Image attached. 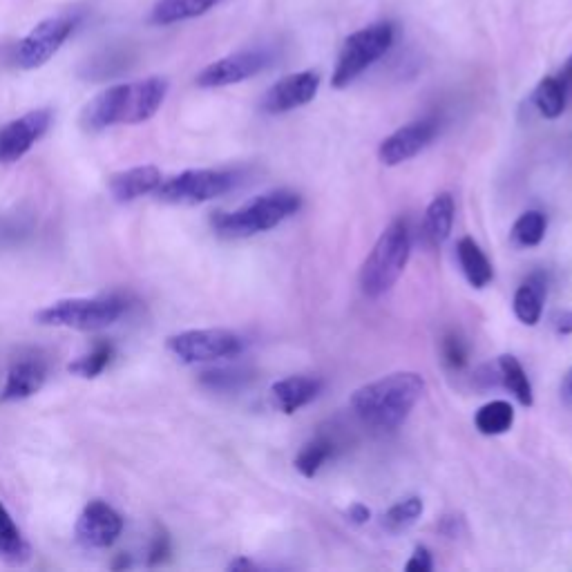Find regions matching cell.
I'll use <instances>...</instances> for the list:
<instances>
[{
    "instance_id": "1",
    "label": "cell",
    "mask_w": 572,
    "mask_h": 572,
    "mask_svg": "<svg viewBox=\"0 0 572 572\" xmlns=\"http://www.w3.org/2000/svg\"><path fill=\"white\" fill-rule=\"evenodd\" d=\"M168 94V81L150 76L143 81L112 85L99 92L81 112V126L99 132L112 126H135L155 117Z\"/></svg>"
},
{
    "instance_id": "2",
    "label": "cell",
    "mask_w": 572,
    "mask_h": 572,
    "mask_svg": "<svg viewBox=\"0 0 572 572\" xmlns=\"http://www.w3.org/2000/svg\"><path fill=\"white\" fill-rule=\"evenodd\" d=\"M427 389L416 371H396L362 385L351 396V409L362 423L378 432H394L403 425Z\"/></svg>"
},
{
    "instance_id": "3",
    "label": "cell",
    "mask_w": 572,
    "mask_h": 572,
    "mask_svg": "<svg viewBox=\"0 0 572 572\" xmlns=\"http://www.w3.org/2000/svg\"><path fill=\"white\" fill-rule=\"evenodd\" d=\"M302 208V197L293 190H271V193L257 195L251 202L237 208V211L215 213L211 224L213 231L226 240H242L271 231L286 219L293 217Z\"/></svg>"
},
{
    "instance_id": "4",
    "label": "cell",
    "mask_w": 572,
    "mask_h": 572,
    "mask_svg": "<svg viewBox=\"0 0 572 572\" xmlns=\"http://www.w3.org/2000/svg\"><path fill=\"white\" fill-rule=\"evenodd\" d=\"M412 255V233L405 219H394L362 262L360 289L367 298H380L400 280Z\"/></svg>"
},
{
    "instance_id": "5",
    "label": "cell",
    "mask_w": 572,
    "mask_h": 572,
    "mask_svg": "<svg viewBox=\"0 0 572 572\" xmlns=\"http://www.w3.org/2000/svg\"><path fill=\"white\" fill-rule=\"evenodd\" d=\"M128 309V302L119 295L101 298H70L50 304L34 316L43 327H61L74 331H101L117 322Z\"/></svg>"
},
{
    "instance_id": "6",
    "label": "cell",
    "mask_w": 572,
    "mask_h": 572,
    "mask_svg": "<svg viewBox=\"0 0 572 572\" xmlns=\"http://www.w3.org/2000/svg\"><path fill=\"white\" fill-rule=\"evenodd\" d=\"M394 38L396 30L392 23H376L351 34L345 45H342L336 70H333V88H347L351 81H356L358 76L367 68H371L378 59H383L389 52V47L394 45Z\"/></svg>"
},
{
    "instance_id": "7",
    "label": "cell",
    "mask_w": 572,
    "mask_h": 572,
    "mask_svg": "<svg viewBox=\"0 0 572 572\" xmlns=\"http://www.w3.org/2000/svg\"><path fill=\"white\" fill-rule=\"evenodd\" d=\"M237 181H240V175H237L235 170H184V173L161 181L155 195L166 204L197 206L231 193L237 186Z\"/></svg>"
},
{
    "instance_id": "8",
    "label": "cell",
    "mask_w": 572,
    "mask_h": 572,
    "mask_svg": "<svg viewBox=\"0 0 572 572\" xmlns=\"http://www.w3.org/2000/svg\"><path fill=\"white\" fill-rule=\"evenodd\" d=\"M168 349L186 365H197L242 354L244 340L228 329H193L170 336Z\"/></svg>"
},
{
    "instance_id": "9",
    "label": "cell",
    "mask_w": 572,
    "mask_h": 572,
    "mask_svg": "<svg viewBox=\"0 0 572 572\" xmlns=\"http://www.w3.org/2000/svg\"><path fill=\"white\" fill-rule=\"evenodd\" d=\"M74 32V21L65 16L47 18L38 23L34 30L27 34L14 50V63L21 70H36L52 59L61 50Z\"/></svg>"
},
{
    "instance_id": "10",
    "label": "cell",
    "mask_w": 572,
    "mask_h": 572,
    "mask_svg": "<svg viewBox=\"0 0 572 572\" xmlns=\"http://www.w3.org/2000/svg\"><path fill=\"white\" fill-rule=\"evenodd\" d=\"M52 126L50 110H32L0 128V164L21 161Z\"/></svg>"
},
{
    "instance_id": "11",
    "label": "cell",
    "mask_w": 572,
    "mask_h": 572,
    "mask_svg": "<svg viewBox=\"0 0 572 572\" xmlns=\"http://www.w3.org/2000/svg\"><path fill=\"white\" fill-rule=\"evenodd\" d=\"M438 132L436 119H418L398 128L387 139H383L378 148V159L383 166H400L405 161L414 159L418 152L425 150L434 141Z\"/></svg>"
},
{
    "instance_id": "12",
    "label": "cell",
    "mask_w": 572,
    "mask_h": 572,
    "mask_svg": "<svg viewBox=\"0 0 572 572\" xmlns=\"http://www.w3.org/2000/svg\"><path fill=\"white\" fill-rule=\"evenodd\" d=\"M266 65H269V56L264 52H237L206 65V68L197 74L195 81L199 88H226V85L253 79Z\"/></svg>"
},
{
    "instance_id": "13",
    "label": "cell",
    "mask_w": 572,
    "mask_h": 572,
    "mask_svg": "<svg viewBox=\"0 0 572 572\" xmlns=\"http://www.w3.org/2000/svg\"><path fill=\"white\" fill-rule=\"evenodd\" d=\"M320 90V74L318 72H298L289 74L271 85L269 92L262 99V110L269 114H284L307 106Z\"/></svg>"
},
{
    "instance_id": "14",
    "label": "cell",
    "mask_w": 572,
    "mask_h": 572,
    "mask_svg": "<svg viewBox=\"0 0 572 572\" xmlns=\"http://www.w3.org/2000/svg\"><path fill=\"white\" fill-rule=\"evenodd\" d=\"M121 530V514L106 501H90L76 521V539L88 548H110Z\"/></svg>"
},
{
    "instance_id": "15",
    "label": "cell",
    "mask_w": 572,
    "mask_h": 572,
    "mask_svg": "<svg viewBox=\"0 0 572 572\" xmlns=\"http://www.w3.org/2000/svg\"><path fill=\"white\" fill-rule=\"evenodd\" d=\"M47 380L45 360L36 356L18 358L7 371V380L3 392H0V403H14V400H25L41 392Z\"/></svg>"
},
{
    "instance_id": "16",
    "label": "cell",
    "mask_w": 572,
    "mask_h": 572,
    "mask_svg": "<svg viewBox=\"0 0 572 572\" xmlns=\"http://www.w3.org/2000/svg\"><path fill=\"white\" fill-rule=\"evenodd\" d=\"M161 170L155 166H139L130 170H121L108 179L110 195L121 204L135 202L143 195H155V190L161 186Z\"/></svg>"
},
{
    "instance_id": "17",
    "label": "cell",
    "mask_w": 572,
    "mask_h": 572,
    "mask_svg": "<svg viewBox=\"0 0 572 572\" xmlns=\"http://www.w3.org/2000/svg\"><path fill=\"white\" fill-rule=\"evenodd\" d=\"M322 380L311 376H291L278 380L271 387L273 405L280 409L282 414H295L304 405H309L311 400H316L322 392Z\"/></svg>"
},
{
    "instance_id": "18",
    "label": "cell",
    "mask_w": 572,
    "mask_h": 572,
    "mask_svg": "<svg viewBox=\"0 0 572 572\" xmlns=\"http://www.w3.org/2000/svg\"><path fill=\"white\" fill-rule=\"evenodd\" d=\"M548 293V280L543 273H532L528 275V280L523 282L517 293H514V316L519 318V322L526 324V327H537L541 316H543V300H546Z\"/></svg>"
},
{
    "instance_id": "19",
    "label": "cell",
    "mask_w": 572,
    "mask_h": 572,
    "mask_svg": "<svg viewBox=\"0 0 572 572\" xmlns=\"http://www.w3.org/2000/svg\"><path fill=\"white\" fill-rule=\"evenodd\" d=\"M454 197L450 193H441L432 199V204L427 206L425 211V224H423V233L425 240L429 242V246H443L452 235V226H454Z\"/></svg>"
},
{
    "instance_id": "20",
    "label": "cell",
    "mask_w": 572,
    "mask_h": 572,
    "mask_svg": "<svg viewBox=\"0 0 572 572\" xmlns=\"http://www.w3.org/2000/svg\"><path fill=\"white\" fill-rule=\"evenodd\" d=\"M456 257H459L465 280L470 282L474 289H485V286L494 280L492 262L472 237H463L459 246H456Z\"/></svg>"
},
{
    "instance_id": "21",
    "label": "cell",
    "mask_w": 572,
    "mask_h": 572,
    "mask_svg": "<svg viewBox=\"0 0 572 572\" xmlns=\"http://www.w3.org/2000/svg\"><path fill=\"white\" fill-rule=\"evenodd\" d=\"M222 0H157L152 7L150 21L155 25H175L190 18L204 16L217 7Z\"/></svg>"
},
{
    "instance_id": "22",
    "label": "cell",
    "mask_w": 572,
    "mask_h": 572,
    "mask_svg": "<svg viewBox=\"0 0 572 572\" xmlns=\"http://www.w3.org/2000/svg\"><path fill=\"white\" fill-rule=\"evenodd\" d=\"M497 367H499V378H501L503 387L508 389V392L517 398L523 407H532V403H535V394H532V383L521 362L514 356L505 354L499 358Z\"/></svg>"
},
{
    "instance_id": "23",
    "label": "cell",
    "mask_w": 572,
    "mask_h": 572,
    "mask_svg": "<svg viewBox=\"0 0 572 572\" xmlns=\"http://www.w3.org/2000/svg\"><path fill=\"white\" fill-rule=\"evenodd\" d=\"M0 559L7 564H23L30 559V546L3 503H0Z\"/></svg>"
},
{
    "instance_id": "24",
    "label": "cell",
    "mask_w": 572,
    "mask_h": 572,
    "mask_svg": "<svg viewBox=\"0 0 572 572\" xmlns=\"http://www.w3.org/2000/svg\"><path fill=\"white\" fill-rule=\"evenodd\" d=\"M535 108L539 110L541 117L546 119H559L568 106V92L564 83L559 81V76H546L537 85L535 94H532Z\"/></svg>"
},
{
    "instance_id": "25",
    "label": "cell",
    "mask_w": 572,
    "mask_h": 572,
    "mask_svg": "<svg viewBox=\"0 0 572 572\" xmlns=\"http://www.w3.org/2000/svg\"><path fill=\"white\" fill-rule=\"evenodd\" d=\"M474 425L483 436H501L514 425V407L508 400H492L474 416Z\"/></svg>"
},
{
    "instance_id": "26",
    "label": "cell",
    "mask_w": 572,
    "mask_h": 572,
    "mask_svg": "<svg viewBox=\"0 0 572 572\" xmlns=\"http://www.w3.org/2000/svg\"><path fill=\"white\" fill-rule=\"evenodd\" d=\"M331 456H333V443L329 441V438L318 436L302 447L300 454L295 456L293 465H295V470L304 476V479H313V476L322 470V465L327 463Z\"/></svg>"
},
{
    "instance_id": "27",
    "label": "cell",
    "mask_w": 572,
    "mask_h": 572,
    "mask_svg": "<svg viewBox=\"0 0 572 572\" xmlns=\"http://www.w3.org/2000/svg\"><path fill=\"white\" fill-rule=\"evenodd\" d=\"M425 503L421 497H407L403 501L394 503L392 508L385 512L383 526L389 532H403L407 528H412L414 523L423 517Z\"/></svg>"
},
{
    "instance_id": "28",
    "label": "cell",
    "mask_w": 572,
    "mask_h": 572,
    "mask_svg": "<svg viewBox=\"0 0 572 572\" xmlns=\"http://www.w3.org/2000/svg\"><path fill=\"white\" fill-rule=\"evenodd\" d=\"M548 219L541 211H528L523 213L512 228V240L517 242L523 249H532V246H539L546 237Z\"/></svg>"
},
{
    "instance_id": "29",
    "label": "cell",
    "mask_w": 572,
    "mask_h": 572,
    "mask_svg": "<svg viewBox=\"0 0 572 572\" xmlns=\"http://www.w3.org/2000/svg\"><path fill=\"white\" fill-rule=\"evenodd\" d=\"M114 356V345L108 340H99L88 354L81 356L76 362L70 365V371L81 378H97L103 374V369L110 365V360Z\"/></svg>"
},
{
    "instance_id": "30",
    "label": "cell",
    "mask_w": 572,
    "mask_h": 572,
    "mask_svg": "<svg viewBox=\"0 0 572 572\" xmlns=\"http://www.w3.org/2000/svg\"><path fill=\"white\" fill-rule=\"evenodd\" d=\"M253 376L251 371L237 369V367H226V369H211L202 374V385L208 389H215V392H233V389H240L249 383Z\"/></svg>"
},
{
    "instance_id": "31",
    "label": "cell",
    "mask_w": 572,
    "mask_h": 572,
    "mask_svg": "<svg viewBox=\"0 0 572 572\" xmlns=\"http://www.w3.org/2000/svg\"><path fill=\"white\" fill-rule=\"evenodd\" d=\"M443 360L445 365L450 369H463L467 365V358H470V351H467L465 340L459 336V333L450 331L447 336L443 338Z\"/></svg>"
},
{
    "instance_id": "32",
    "label": "cell",
    "mask_w": 572,
    "mask_h": 572,
    "mask_svg": "<svg viewBox=\"0 0 572 572\" xmlns=\"http://www.w3.org/2000/svg\"><path fill=\"white\" fill-rule=\"evenodd\" d=\"M405 570H409V572H432L434 570L432 552H429L425 546H416L412 559H409L405 564Z\"/></svg>"
},
{
    "instance_id": "33",
    "label": "cell",
    "mask_w": 572,
    "mask_h": 572,
    "mask_svg": "<svg viewBox=\"0 0 572 572\" xmlns=\"http://www.w3.org/2000/svg\"><path fill=\"white\" fill-rule=\"evenodd\" d=\"M170 555V537L166 535L164 530H157L155 539H152V548H150V564H161L166 557Z\"/></svg>"
},
{
    "instance_id": "34",
    "label": "cell",
    "mask_w": 572,
    "mask_h": 572,
    "mask_svg": "<svg viewBox=\"0 0 572 572\" xmlns=\"http://www.w3.org/2000/svg\"><path fill=\"white\" fill-rule=\"evenodd\" d=\"M438 532L445 535L447 539L461 537L465 532V521L463 517H459V514H447V517H443L441 523H438Z\"/></svg>"
},
{
    "instance_id": "35",
    "label": "cell",
    "mask_w": 572,
    "mask_h": 572,
    "mask_svg": "<svg viewBox=\"0 0 572 572\" xmlns=\"http://www.w3.org/2000/svg\"><path fill=\"white\" fill-rule=\"evenodd\" d=\"M552 327L559 333V336H570L572 333V311H557L552 316Z\"/></svg>"
},
{
    "instance_id": "36",
    "label": "cell",
    "mask_w": 572,
    "mask_h": 572,
    "mask_svg": "<svg viewBox=\"0 0 572 572\" xmlns=\"http://www.w3.org/2000/svg\"><path fill=\"white\" fill-rule=\"evenodd\" d=\"M347 517L351 523H356V526H365V523L371 519V510L365 503H354L347 510Z\"/></svg>"
},
{
    "instance_id": "37",
    "label": "cell",
    "mask_w": 572,
    "mask_h": 572,
    "mask_svg": "<svg viewBox=\"0 0 572 572\" xmlns=\"http://www.w3.org/2000/svg\"><path fill=\"white\" fill-rule=\"evenodd\" d=\"M559 81L564 83V88H566V92H568V97H572V56H570V59H568L566 68L561 70V74H559Z\"/></svg>"
},
{
    "instance_id": "38",
    "label": "cell",
    "mask_w": 572,
    "mask_h": 572,
    "mask_svg": "<svg viewBox=\"0 0 572 572\" xmlns=\"http://www.w3.org/2000/svg\"><path fill=\"white\" fill-rule=\"evenodd\" d=\"M561 394H564V400L572 403V367L566 371L564 383H561Z\"/></svg>"
},
{
    "instance_id": "39",
    "label": "cell",
    "mask_w": 572,
    "mask_h": 572,
    "mask_svg": "<svg viewBox=\"0 0 572 572\" xmlns=\"http://www.w3.org/2000/svg\"><path fill=\"white\" fill-rule=\"evenodd\" d=\"M228 568H231V570H251V568H255V564H251L249 559H237Z\"/></svg>"
}]
</instances>
